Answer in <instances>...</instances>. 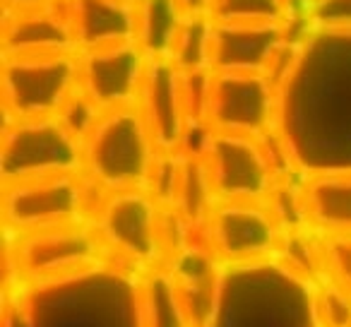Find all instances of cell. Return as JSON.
Segmentation results:
<instances>
[{"label": "cell", "instance_id": "cell-25", "mask_svg": "<svg viewBox=\"0 0 351 327\" xmlns=\"http://www.w3.org/2000/svg\"><path fill=\"white\" fill-rule=\"evenodd\" d=\"M317 315L322 327H351V293L339 284L322 279L317 284Z\"/></svg>", "mask_w": 351, "mask_h": 327}, {"label": "cell", "instance_id": "cell-2", "mask_svg": "<svg viewBox=\"0 0 351 327\" xmlns=\"http://www.w3.org/2000/svg\"><path fill=\"white\" fill-rule=\"evenodd\" d=\"M140 274L106 260L53 282L15 284L5 327H145Z\"/></svg>", "mask_w": 351, "mask_h": 327}, {"label": "cell", "instance_id": "cell-23", "mask_svg": "<svg viewBox=\"0 0 351 327\" xmlns=\"http://www.w3.org/2000/svg\"><path fill=\"white\" fill-rule=\"evenodd\" d=\"M101 116H104L101 108H99L97 104H94L92 99H89L87 94L77 87L73 92V97L63 104V108H60L56 118H58L60 125H63L65 130H68L70 135H73L75 140L82 145V142L87 140L89 132L94 130V125H97Z\"/></svg>", "mask_w": 351, "mask_h": 327}, {"label": "cell", "instance_id": "cell-30", "mask_svg": "<svg viewBox=\"0 0 351 327\" xmlns=\"http://www.w3.org/2000/svg\"><path fill=\"white\" fill-rule=\"evenodd\" d=\"M311 3H313V0H311Z\"/></svg>", "mask_w": 351, "mask_h": 327}, {"label": "cell", "instance_id": "cell-14", "mask_svg": "<svg viewBox=\"0 0 351 327\" xmlns=\"http://www.w3.org/2000/svg\"><path fill=\"white\" fill-rule=\"evenodd\" d=\"M137 108L145 116L156 149L161 154H181L191 118L183 94V73L171 60H149Z\"/></svg>", "mask_w": 351, "mask_h": 327}, {"label": "cell", "instance_id": "cell-13", "mask_svg": "<svg viewBox=\"0 0 351 327\" xmlns=\"http://www.w3.org/2000/svg\"><path fill=\"white\" fill-rule=\"evenodd\" d=\"M80 89L101 111L137 106L149 58L140 46L118 44L80 51Z\"/></svg>", "mask_w": 351, "mask_h": 327}, {"label": "cell", "instance_id": "cell-7", "mask_svg": "<svg viewBox=\"0 0 351 327\" xmlns=\"http://www.w3.org/2000/svg\"><path fill=\"white\" fill-rule=\"evenodd\" d=\"M0 173L5 183L82 173V145L58 118L5 121L0 147Z\"/></svg>", "mask_w": 351, "mask_h": 327}, {"label": "cell", "instance_id": "cell-19", "mask_svg": "<svg viewBox=\"0 0 351 327\" xmlns=\"http://www.w3.org/2000/svg\"><path fill=\"white\" fill-rule=\"evenodd\" d=\"M140 293L145 327H195L186 298L166 265L142 269Z\"/></svg>", "mask_w": 351, "mask_h": 327}, {"label": "cell", "instance_id": "cell-17", "mask_svg": "<svg viewBox=\"0 0 351 327\" xmlns=\"http://www.w3.org/2000/svg\"><path fill=\"white\" fill-rule=\"evenodd\" d=\"M68 15L77 53L132 44L137 36V3L130 0H68Z\"/></svg>", "mask_w": 351, "mask_h": 327}, {"label": "cell", "instance_id": "cell-21", "mask_svg": "<svg viewBox=\"0 0 351 327\" xmlns=\"http://www.w3.org/2000/svg\"><path fill=\"white\" fill-rule=\"evenodd\" d=\"M212 34L215 20L210 15L186 17L169 56L178 73L193 75L212 70Z\"/></svg>", "mask_w": 351, "mask_h": 327}, {"label": "cell", "instance_id": "cell-11", "mask_svg": "<svg viewBox=\"0 0 351 327\" xmlns=\"http://www.w3.org/2000/svg\"><path fill=\"white\" fill-rule=\"evenodd\" d=\"M202 161L217 202H267L279 181L263 137L212 132Z\"/></svg>", "mask_w": 351, "mask_h": 327}, {"label": "cell", "instance_id": "cell-16", "mask_svg": "<svg viewBox=\"0 0 351 327\" xmlns=\"http://www.w3.org/2000/svg\"><path fill=\"white\" fill-rule=\"evenodd\" d=\"M46 53H77L68 0L58 5L3 12V58Z\"/></svg>", "mask_w": 351, "mask_h": 327}, {"label": "cell", "instance_id": "cell-26", "mask_svg": "<svg viewBox=\"0 0 351 327\" xmlns=\"http://www.w3.org/2000/svg\"><path fill=\"white\" fill-rule=\"evenodd\" d=\"M306 25L311 29L351 32V0H313Z\"/></svg>", "mask_w": 351, "mask_h": 327}, {"label": "cell", "instance_id": "cell-5", "mask_svg": "<svg viewBox=\"0 0 351 327\" xmlns=\"http://www.w3.org/2000/svg\"><path fill=\"white\" fill-rule=\"evenodd\" d=\"M104 191L84 173L34 178L3 186V217L12 239L92 221Z\"/></svg>", "mask_w": 351, "mask_h": 327}, {"label": "cell", "instance_id": "cell-27", "mask_svg": "<svg viewBox=\"0 0 351 327\" xmlns=\"http://www.w3.org/2000/svg\"><path fill=\"white\" fill-rule=\"evenodd\" d=\"M188 17H195V15H210L212 12V3L215 0H178Z\"/></svg>", "mask_w": 351, "mask_h": 327}, {"label": "cell", "instance_id": "cell-6", "mask_svg": "<svg viewBox=\"0 0 351 327\" xmlns=\"http://www.w3.org/2000/svg\"><path fill=\"white\" fill-rule=\"evenodd\" d=\"M92 226L108 260L137 272L164 265V207L147 188L104 193Z\"/></svg>", "mask_w": 351, "mask_h": 327}, {"label": "cell", "instance_id": "cell-4", "mask_svg": "<svg viewBox=\"0 0 351 327\" xmlns=\"http://www.w3.org/2000/svg\"><path fill=\"white\" fill-rule=\"evenodd\" d=\"M159 149L137 106L104 111L82 142V173L104 193L147 188Z\"/></svg>", "mask_w": 351, "mask_h": 327}, {"label": "cell", "instance_id": "cell-15", "mask_svg": "<svg viewBox=\"0 0 351 327\" xmlns=\"http://www.w3.org/2000/svg\"><path fill=\"white\" fill-rule=\"evenodd\" d=\"M287 25H219L212 34L215 73L267 75L282 46L291 39Z\"/></svg>", "mask_w": 351, "mask_h": 327}, {"label": "cell", "instance_id": "cell-20", "mask_svg": "<svg viewBox=\"0 0 351 327\" xmlns=\"http://www.w3.org/2000/svg\"><path fill=\"white\" fill-rule=\"evenodd\" d=\"M186 17L178 0H137L135 44L149 60H169Z\"/></svg>", "mask_w": 351, "mask_h": 327}, {"label": "cell", "instance_id": "cell-24", "mask_svg": "<svg viewBox=\"0 0 351 327\" xmlns=\"http://www.w3.org/2000/svg\"><path fill=\"white\" fill-rule=\"evenodd\" d=\"M325 279L351 293V234H320Z\"/></svg>", "mask_w": 351, "mask_h": 327}, {"label": "cell", "instance_id": "cell-8", "mask_svg": "<svg viewBox=\"0 0 351 327\" xmlns=\"http://www.w3.org/2000/svg\"><path fill=\"white\" fill-rule=\"evenodd\" d=\"M77 87V53L5 56L3 58V101H5L8 121L56 118Z\"/></svg>", "mask_w": 351, "mask_h": 327}, {"label": "cell", "instance_id": "cell-3", "mask_svg": "<svg viewBox=\"0 0 351 327\" xmlns=\"http://www.w3.org/2000/svg\"><path fill=\"white\" fill-rule=\"evenodd\" d=\"M200 327H322L317 284L279 258L231 265Z\"/></svg>", "mask_w": 351, "mask_h": 327}, {"label": "cell", "instance_id": "cell-22", "mask_svg": "<svg viewBox=\"0 0 351 327\" xmlns=\"http://www.w3.org/2000/svg\"><path fill=\"white\" fill-rule=\"evenodd\" d=\"M210 17L219 25H287L291 12L287 0H215Z\"/></svg>", "mask_w": 351, "mask_h": 327}, {"label": "cell", "instance_id": "cell-28", "mask_svg": "<svg viewBox=\"0 0 351 327\" xmlns=\"http://www.w3.org/2000/svg\"><path fill=\"white\" fill-rule=\"evenodd\" d=\"M65 0H3L5 10H27V8H46V5H58Z\"/></svg>", "mask_w": 351, "mask_h": 327}, {"label": "cell", "instance_id": "cell-29", "mask_svg": "<svg viewBox=\"0 0 351 327\" xmlns=\"http://www.w3.org/2000/svg\"><path fill=\"white\" fill-rule=\"evenodd\" d=\"M130 3H137V0H130Z\"/></svg>", "mask_w": 351, "mask_h": 327}, {"label": "cell", "instance_id": "cell-1", "mask_svg": "<svg viewBox=\"0 0 351 327\" xmlns=\"http://www.w3.org/2000/svg\"><path fill=\"white\" fill-rule=\"evenodd\" d=\"M274 132L303 178L351 173V32H303L277 84Z\"/></svg>", "mask_w": 351, "mask_h": 327}, {"label": "cell", "instance_id": "cell-10", "mask_svg": "<svg viewBox=\"0 0 351 327\" xmlns=\"http://www.w3.org/2000/svg\"><path fill=\"white\" fill-rule=\"evenodd\" d=\"M200 231L224 267L277 258L284 239L267 202H217Z\"/></svg>", "mask_w": 351, "mask_h": 327}, {"label": "cell", "instance_id": "cell-18", "mask_svg": "<svg viewBox=\"0 0 351 327\" xmlns=\"http://www.w3.org/2000/svg\"><path fill=\"white\" fill-rule=\"evenodd\" d=\"M308 226L315 234H351V173L303 178Z\"/></svg>", "mask_w": 351, "mask_h": 327}, {"label": "cell", "instance_id": "cell-12", "mask_svg": "<svg viewBox=\"0 0 351 327\" xmlns=\"http://www.w3.org/2000/svg\"><path fill=\"white\" fill-rule=\"evenodd\" d=\"M277 89L267 75L215 73L205 123L212 132H231L245 137H265L274 130Z\"/></svg>", "mask_w": 351, "mask_h": 327}, {"label": "cell", "instance_id": "cell-9", "mask_svg": "<svg viewBox=\"0 0 351 327\" xmlns=\"http://www.w3.org/2000/svg\"><path fill=\"white\" fill-rule=\"evenodd\" d=\"M12 239V236H10ZM15 284L53 282L106 263L108 255L92 221L36 231L10 241Z\"/></svg>", "mask_w": 351, "mask_h": 327}]
</instances>
